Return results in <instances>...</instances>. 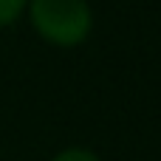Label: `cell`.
Here are the masks:
<instances>
[{
    "instance_id": "6da1fadb",
    "label": "cell",
    "mask_w": 161,
    "mask_h": 161,
    "mask_svg": "<svg viewBox=\"0 0 161 161\" xmlns=\"http://www.w3.org/2000/svg\"><path fill=\"white\" fill-rule=\"evenodd\" d=\"M28 17L34 31L57 48L85 42L93 25L88 0H28Z\"/></svg>"
},
{
    "instance_id": "7a4b0ae2",
    "label": "cell",
    "mask_w": 161,
    "mask_h": 161,
    "mask_svg": "<svg viewBox=\"0 0 161 161\" xmlns=\"http://www.w3.org/2000/svg\"><path fill=\"white\" fill-rule=\"evenodd\" d=\"M25 6H28V0H0V28L11 25L23 14Z\"/></svg>"
},
{
    "instance_id": "3957f363",
    "label": "cell",
    "mask_w": 161,
    "mask_h": 161,
    "mask_svg": "<svg viewBox=\"0 0 161 161\" xmlns=\"http://www.w3.org/2000/svg\"><path fill=\"white\" fill-rule=\"evenodd\" d=\"M51 161H102L96 153H91V150H85V147H68V150H62V153H57Z\"/></svg>"
}]
</instances>
